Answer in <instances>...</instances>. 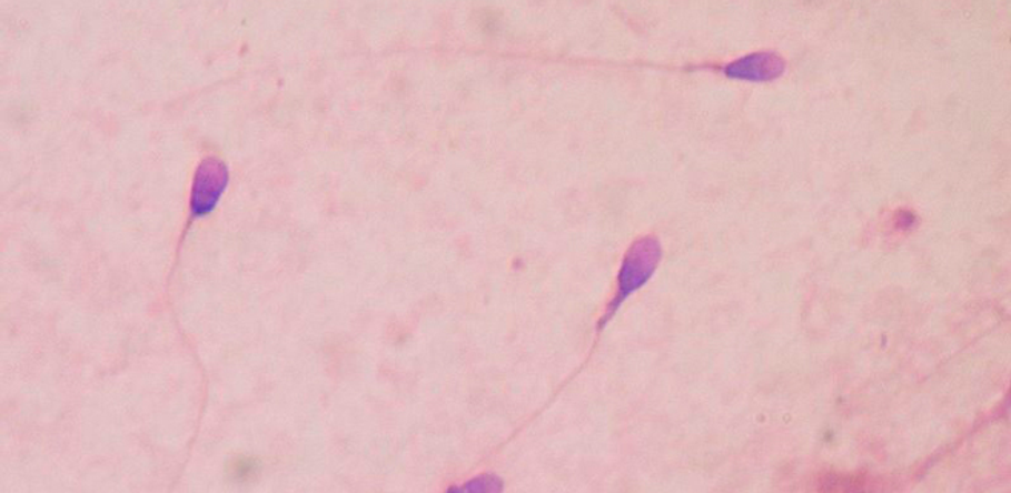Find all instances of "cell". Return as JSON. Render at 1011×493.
<instances>
[{
  "label": "cell",
  "mask_w": 1011,
  "mask_h": 493,
  "mask_svg": "<svg viewBox=\"0 0 1011 493\" xmlns=\"http://www.w3.org/2000/svg\"><path fill=\"white\" fill-rule=\"evenodd\" d=\"M662 260V244L654 238L636 240L624 255L622 270L618 274V291L609 304L607 314L603 316L599 328L609 322L612 315L618 311L624 300L630 299L636 291L652 279L656 266Z\"/></svg>",
  "instance_id": "cell-1"
},
{
  "label": "cell",
  "mask_w": 1011,
  "mask_h": 493,
  "mask_svg": "<svg viewBox=\"0 0 1011 493\" xmlns=\"http://www.w3.org/2000/svg\"><path fill=\"white\" fill-rule=\"evenodd\" d=\"M229 172L220 159L208 158L197 168L191 192V212L195 218H205L215 211L217 203L227 190Z\"/></svg>",
  "instance_id": "cell-2"
},
{
  "label": "cell",
  "mask_w": 1011,
  "mask_h": 493,
  "mask_svg": "<svg viewBox=\"0 0 1011 493\" xmlns=\"http://www.w3.org/2000/svg\"><path fill=\"white\" fill-rule=\"evenodd\" d=\"M784 73L785 60L776 53L747 54L723 68L726 78L746 82H772Z\"/></svg>",
  "instance_id": "cell-3"
},
{
  "label": "cell",
  "mask_w": 1011,
  "mask_h": 493,
  "mask_svg": "<svg viewBox=\"0 0 1011 493\" xmlns=\"http://www.w3.org/2000/svg\"><path fill=\"white\" fill-rule=\"evenodd\" d=\"M503 489L502 480L494 475H483L478 479L470 480L465 486L457 487L458 492L490 493L499 492Z\"/></svg>",
  "instance_id": "cell-4"
}]
</instances>
